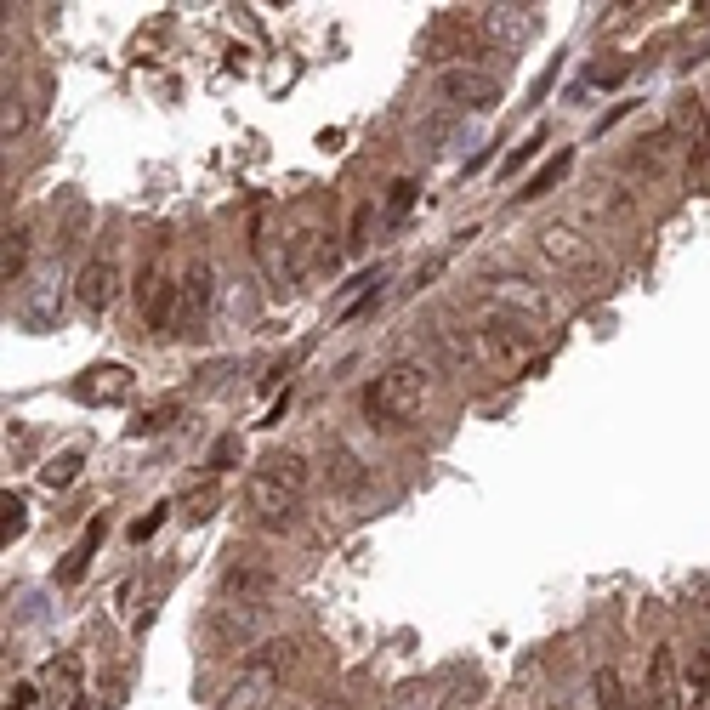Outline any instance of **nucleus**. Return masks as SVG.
<instances>
[{
	"instance_id": "f257e3e1",
	"label": "nucleus",
	"mask_w": 710,
	"mask_h": 710,
	"mask_svg": "<svg viewBox=\"0 0 710 710\" xmlns=\"http://www.w3.org/2000/svg\"><path fill=\"white\" fill-rule=\"evenodd\" d=\"M307 500V461L296 449H284L273 461H262L245 478V512L262 523V529H290L296 512Z\"/></svg>"
},
{
	"instance_id": "f03ea898",
	"label": "nucleus",
	"mask_w": 710,
	"mask_h": 710,
	"mask_svg": "<svg viewBox=\"0 0 710 710\" xmlns=\"http://www.w3.org/2000/svg\"><path fill=\"white\" fill-rule=\"evenodd\" d=\"M432 387H438V370L426 358H392L364 392V415H370V426H404L409 415H421Z\"/></svg>"
},
{
	"instance_id": "7ed1b4c3",
	"label": "nucleus",
	"mask_w": 710,
	"mask_h": 710,
	"mask_svg": "<svg viewBox=\"0 0 710 710\" xmlns=\"http://www.w3.org/2000/svg\"><path fill=\"white\" fill-rule=\"evenodd\" d=\"M290 665H296V642H262V648H250L245 665H239V676H233L228 699H222V710H262L273 693L284 688V676H290Z\"/></svg>"
},
{
	"instance_id": "20e7f679",
	"label": "nucleus",
	"mask_w": 710,
	"mask_h": 710,
	"mask_svg": "<svg viewBox=\"0 0 710 710\" xmlns=\"http://www.w3.org/2000/svg\"><path fill=\"white\" fill-rule=\"evenodd\" d=\"M540 256H546L563 279H574L580 290H597V284L608 279V267H603V256H597V245L591 239H580L574 228H563V222H551V228H540Z\"/></svg>"
},
{
	"instance_id": "39448f33",
	"label": "nucleus",
	"mask_w": 710,
	"mask_h": 710,
	"mask_svg": "<svg viewBox=\"0 0 710 710\" xmlns=\"http://www.w3.org/2000/svg\"><path fill=\"white\" fill-rule=\"evenodd\" d=\"M177 296H182V273H171L165 256H148L137 273V313L154 336L177 330Z\"/></svg>"
},
{
	"instance_id": "423d86ee",
	"label": "nucleus",
	"mask_w": 710,
	"mask_h": 710,
	"mask_svg": "<svg viewBox=\"0 0 710 710\" xmlns=\"http://www.w3.org/2000/svg\"><path fill=\"white\" fill-rule=\"evenodd\" d=\"M267 631V603H216V614L205 620V648L228 654V648H262Z\"/></svg>"
},
{
	"instance_id": "0eeeda50",
	"label": "nucleus",
	"mask_w": 710,
	"mask_h": 710,
	"mask_svg": "<svg viewBox=\"0 0 710 710\" xmlns=\"http://www.w3.org/2000/svg\"><path fill=\"white\" fill-rule=\"evenodd\" d=\"M211 313H216V267L205 256L182 267V296H177V336H205L211 330Z\"/></svg>"
},
{
	"instance_id": "6e6552de",
	"label": "nucleus",
	"mask_w": 710,
	"mask_h": 710,
	"mask_svg": "<svg viewBox=\"0 0 710 710\" xmlns=\"http://www.w3.org/2000/svg\"><path fill=\"white\" fill-rule=\"evenodd\" d=\"M483 290H489V307H500V313H512V319L534 324V330L551 319V296L534 279H523V273H489V279H483Z\"/></svg>"
},
{
	"instance_id": "1a4fd4ad",
	"label": "nucleus",
	"mask_w": 710,
	"mask_h": 710,
	"mask_svg": "<svg viewBox=\"0 0 710 710\" xmlns=\"http://www.w3.org/2000/svg\"><path fill=\"white\" fill-rule=\"evenodd\" d=\"M114 296H120V256H114V245H97L74 273V302L86 313H108Z\"/></svg>"
},
{
	"instance_id": "9d476101",
	"label": "nucleus",
	"mask_w": 710,
	"mask_h": 710,
	"mask_svg": "<svg viewBox=\"0 0 710 710\" xmlns=\"http://www.w3.org/2000/svg\"><path fill=\"white\" fill-rule=\"evenodd\" d=\"M432 91L444 97L449 108H472V114H489V108L500 103V80L483 69H466V63H455V69H444L438 80H432Z\"/></svg>"
},
{
	"instance_id": "9b49d317",
	"label": "nucleus",
	"mask_w": 710,
	"mask_h": 710,
	"mask_svg": "<svg viewBox=\"0 0 710 710\" xmlns=\"http://www.w3.org/2000/svg\"><path fill=\"white\" fill-rule=\"evenodd\" d=\"M671 137L682 142V154H688V171H705L710 165V103L705 97H676L671 108Z\"/></svg>"
},
{
	"instance_id": "f8f14e48",
	"label": "nucleus",
	"mask_w": 710,
	"mask_h": 710,
	"mask_svg": "<svg viewBox=\"0 0 710 710\" xmlns=\"http://www.w3.org/2000/svg\"><path fill=\"white\" fill-rule=\"evenodd\" d=\"M63 313V267H40L18 290V324L23 330H52Z\"/></svg>"
},
{
	"instance_id": "ddd939ff",
	"label": "nucleus",
	"mask_w": 710,
	"mask_h": 710,
	"mask_svg": "<svg viewBox=\"0 0 710 710\" xmlns=\"http://www.w3.org/2000/svg\"><path fill=\"white\" fill-rule=\"evenodd\" d=\"M642 693H648V699H642L648 710H682V705H688V682H682V665H676V648H671V642H659V648H654Z\"/></svg>"
},
{
	"instance_id": "4468645a",
	"label": "nucleus",
	"mask_w": 710,
	"mask_h": 710,
	"mask_svg": "<svg viewBox=\"0 0 710 710\" xmlns=\"http://www.w3.org/2000/svg\"><path fill=\"white\" fill-rule=\"evenodd\" d=\"M478 40L489 46H512V40H529L534 35V12L529 6H478Z\"/></svg>"
},
{
	"instance_id": "2eb2a0df",
	"label": "nucleus",
	"mask_w": 710,
	"mask_h": 710,
	"mask_svg": "<svg viewBox=\"0 0 710 710\" xmlns=\"http://www.w3.org/2000/svg\"><path fill=\"white\" fill-rule=\"evenodd\" d=\"M267 591H273V568H262V563L222 568V603H267Z\"/></svg>"
},
{
	"instance_id": "dca6fc26",
	"label": "nucleus",
	"mask_w": 710,
	"mask_h": 710,
	"mask_svg": "<svg viewBox=\"0 0 710 710\" xmlns=\"http://www.w3.org/2000/svg\"><path fill=\"white\" fill-rule=\"evenodd\" d=\"M131 392H137V375L125 364H97L80 381V398H91V404H131Z\"/></svg>"
},
{
	"instance_id": "f3484780",
	"label": "nucleus",
	"mask_w": 710,
	"mask_h": 710,
	"mask_svg": "<svg viewBox=\"0 0 710 710\" xmlns=\"http://www.w3.org/2000/svg\"><path fill=\"white\" fill-rule=\"evenodd\" d=\"M671 125H659V131H642L637 142H631V177H648L659 182L665 177V165H671Z\"/></svg>"
},
{
	"instance_id": "a211bd4d",
	"label": "nucleus",
	"mask_w": 710,
	"mask_h": 710,
	"mask_svg": "<svg viewBox=\"0 0 710 710\" xmlns=\"http://www.w3.org/2000/svg\"><path fill=\"white\" fill-rule=\"evenodd\" d=\"M103 534H108V517H91L86 534L74 540V551L63 557V568H57V586H80V580H86V568H91V557H97V546H103Z\"/></svg>"
},
{
	"instance_id": "6ab92c4d",
	"label": "nucleus",
	"mask_w": 710,
	"mask_h": 710,
	"mask_svg": "<svg viewBox=\"0 0 710 710\" xmlns=\"http://www.w3.org/2000/svg\"><path fill=\"white\" fill-rule=\"evenodd\" d=\"M29 250H35V233L23 228H6V256H0V273H6V284H23V273H29Z\"/></svg>"
},
{
	"instance_id": "aec40b11",
	"label": "nucleus",
	"mask_w": 710,
	"mask_h": 710,
	"mask_svg": "<svg viewBox=\"0 0 710 710\" xmlns=\"http://www.w3.org/2000/svg\"><path fill=\"white\" fill-rule=\"evenodd\" d=\"M177 421H182V398H165V404L142 409L137 421H131V438H160V432H171Z\"/></svg>"
},
{
	"instance_id": "412c9836",
	"label": "nucleus",
	"mask_w": 710,
	"mask_h": 710,
	"mask_svg": "<svg viewBox=\"0 0 710 710\" xmlns=\"http://www.w3.org/2000/svg\"><path fill=\"white\" fill-rule=\"evenodd\" d=\"M80 466H86V455H80V449H63V455H52V461L40 466V483H46V489H69V483L80 478Z\"/></svg>"
},
{
	"instance_id": "4be33fe9",
	"label": "nucleus",
	"mask_w": 710,
	"mask_h": 710,
	"mask_svg": "<svg viewBox=\"0 0 710 710\" xmlns=\"http://www.w3.org/2000/svg\"><path fill=\"white\" fill-rule=\"evenodd\" d=\"M591 693H597V710H631V693L620 688V671L603 665V671L591 676Z\"/></svg>"
},
{
	"instance_id": "5701e85b",
	"label": "nucleus",
	"mask_w": 710,
	"mask_h": 710,
	"mask_svg": "<svg viewBox=\"0 0 710 710\" xmlns=\"http://www.w3.org/2000/svg\"><path fill=\"white\" fill-rule=\"evenodd\" d=\"M568 165H574V154L563 148L557 160H551V165H540V171H534V177L523 182V194H517V199H540V194H551V188H557V182L568 177Z\"/></svg>"
},
{
	"instance_id": "b1692460",
	"label": "nucleus",
	"mask_w": 710,
	"mask_h": 710,
	"mask_svg": "<svg viewBox=\"0 0 710 710\" xmlns=\"http://www.w3.org/2000/svg\"><path fill=\"white\" fill-rule=\"evenodd\" d=\"M381 279H387V267H375V273H358V279L347 284V296H341V307H336L341 319H353V313H358V302H370L375 290H381Z\"/></svg>"
},
{
	"instance_id": "393cba45",
	"label": "nucleus",
	"mask_w": 710,
	"mask_h": 710,
	"mask_svg": "<svg viewBox=\"0 0 710 710\" xmlns=\"http://www.w3.org/2000/svg\"><path fill=\"white\" fill-rule=\"evenodd\" d=\"M682 682H688L693 705H705V699H710V648H693V665L682 671Z\"/></svg>"
},
{
	"instance_id": "a878e982",
	"label": "nucleus",
	"mask_w": 710,
	"mask_h": 710,
	"mask_svg": "<svg viewBox=\"0 0 710 710\" xmlns=\"http://www.w3.org/2000/svg\"><path fill=\"white\" fill-rule=\"evenodd\" d=\"M0 512H6V523H0V529H6V546H12V540L23 534V512H29V506H23V495H12V489H6V495H0Z\"/></svg>"
},
{
	"instance_id": "bb28decb",
	"label": "nucleus",
	"mask_w": 710,
	"mask_h": 710,
	"mask_svg": "<svg viewBox=\"0 0 710 710\" xmlns=\"http://www.w3.org/2000/svg\"><path fill=\"white\" fill-rule=\"evenodd\" d=\"M370 211H375L370 199H358V205H353V228H347V250H364V245H370Z\"/></svg>"
},
{
	"instance_id": "cd10ccee",
	"label": "nucleus",
	"mask_w": 710,
	"mask_h": 710,
	"mask_svg": "<svg viewBox=\"0 0 710 710\" xmlns=\"http://www.w3.org/2000/svg\"><path fill=\"white\" fill-rule=\"evenodd\" d=\"M409 205H415V182H392L387 188V222H404Z\"/></svg>"
},
{
	"instance_id": "c85d7f7f",
	"label": "nucleus",
	"mask_w": 710,
	"mask_h": 710,
	"mask_svg": "<svg viewBox=\"0 0 710 710\" xmlns=\"http://www.w3.org/2000/svg\"><path fill=\"white\" fill-rule=\"evenodd\" d=\"M182 506H188V517H194V523H205V517H211V506H216V483H199Z\"/></svg>"
},
{
	"instance_id": "c756f323",
	"label": "nucleus",
	"mask_w": 710,
	"mask_h": 710,
	"mask_svg": "<svg viewBox=\"0 0 710 710\" xmlns=\"http://www.w3.org/2000/svg\"><path fill=\"white\" fill-rule=\"evenodd\" d=\"M74 676H80V665L63 654V659L52 665V688H57V699H69V693H74Z\"/></svg>"
},
{
	"instance_id": "7c9ffc66",
	"label": "nucleus",
	"mask_w": 710,
	"mask_h": 710,
	"mask_svg": "<svg viewBox=\"0 0 710 710\" xmlns=\"http://www.w3.org/2000/svg\"><path fill=\"white\" fill-rule=\"evenodd\" d=\"M540 142H546V131H534V137L523 142V148H512V160H506V177H512V171H523V165H529L534 154H540Z\"/></svg>"
},
{
	"instance_id": "2f4dec72",
	"label": "nucleus",
	"mask_w": 710,
	"mask_h": 710,
	"mask_svg": "<svg viewBox=\"0 0 710 710\" xmlns=\"http://www.w3.org/2000/svg\"><path fill=\"white\" fill-rule=\"evenodd\" d=\"M233 461H239V438H216V449H211V472H228Z\"/></svg>"
},
{
	"instance_id": "473e14b6",
	"label": "nucleus",
	"mask_w": 710,
	"mask_h": 710,
	"mask_svg": "<svg viewBox=\"0 0 710 710\" xmlns=\"http://www.w3.org/2000/svg\"><path fill=\"white\" fill-rule=\"evenodd\" d=\"M625 69H631V63H597V69H591L586 80H591V86H620Z\"/></svg>"
},
{
	"instance_id": "72a5a7b5",
	"label": "nucleus",
	"mask_w": 710,
	"mask_h": 710,
	"mask_svg": "<svg viewBox=\"0 0 710 710\" xmlns=\"http://www.w3.org/2000/svg\"><path fill=\"white\" fill-rule=\"evenodd\" d=\"M165 512H171V506H154V512H148V517H137V523H131V540H137V546H142V540H148V534H154V529H160V523H165Z\"/></svg>"
},
{
	"instance_id": "f704fd0d",
	"label": "nucleus",
	"mask_w": 710,
	"mask_h": 710,
	"mask_svg": "<svg viewBox=\"0 0 710 710\" xmlns=\"http://www.w3.org/2000/svg\"><path fill=\"white\" fill-rule=\"evenodd\" d=\"M35 705V688H29V682H18V688H12V699H6V710H29Z\"/></svg>"
},
{
	"instance_id": "c9c22d12",
	"label": "nucleus",
	"mask_w": 710,
	"mask_h": 710,
	"mask_svg": "<svg viewBox=\"0 0 710 710\" xmlns=\"http://www.w3.org/2000/svg\"><path fill=\"white\" fill-rule=\"evenodd\" d=\"M392 710H421V693H415V688H404V699H398Z\"/></svg>"
},
{
	"instance_id": "e433bc0d",
	"label": "nucleus",
	"mask_w": 710,
	"mask_h": 710,
	"mask_svg": "<svg viewBox=\"0 0 710 710\" xmlns=\"http://www.w3.org/2000/svg\"><path fill=\"white\" fill-rule=\"evenodd\" d=\"M693 23H710V0H699V6H693Z\"/></svg>"
},
{
	"instance_id": "4c0bfd02",
	"label": "nucleus",
	"mask_w": 710,
	"mask_h": 710,
	"mask_svg": "<svg viewBox=\"0 0 710 710\" xmlns=\"http://www.w3.org/2000/svg\"><path fill=\"white\" fill-rule=\"evenodd\" d=\"M546 710H563V705H546Z\"/></svg>"
},
{
	"instance_id": "58836bf2",
	"label": "nucleus",
	"mask_w": 710,
	"mask_h": 710,
	"mask_svg": "<svg viewBox=\"0 0 710 710\" xmlns=\"http://www.w3.org/2000/svg\"><path fill=\"white\" fill-rule=\"evenodd\" d=\"M74 710H86V705H74Z\"/></svg>"
},
{
	"instance_id": "ea45409f",
	"label": "nucleus",
	"mask_w": 710,
	"mask_h": 710,
	"mask_svg": "<svg viewBox=\"0 0 710 710\" xmlns=\"http://www.w3.org/2000/svg\"><path fill=\"white\" fill-rule=\"evenodd\" d=\"M705 103H710V91H705Z\"/></svg>"
}]
</instances>
